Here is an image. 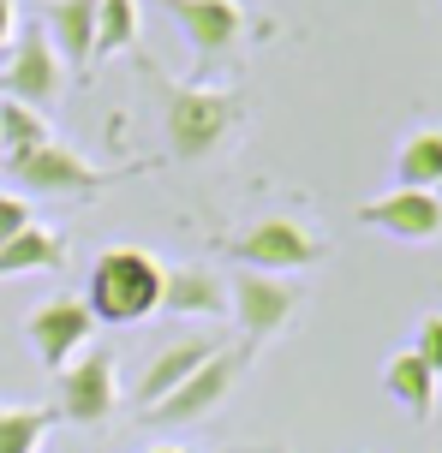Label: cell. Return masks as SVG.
Instances as JSON below:
<instances>
[{
	"instance_id": "cell-1",
	"label": "cell",
	"mask_w": 442,
	"mask_h": 453,
	"mask_svg": "<svg viewBox=\"0 0 442 453\" xmlns=\"http://www.w3.org/2000/svg\"><path fill=\"white\" fill-rule=\"evenodd\" d=\"M162 274L167 263L143 245H114L96 257L90 287H84V304H90L96 322H114V328H132L150 311H162Z\"/></svg>"
},
{
	"instance_id": "cell-2",
	"label": "cell",
	"mask_w": 442,
	"mask_h": 453,
	"mask_svg": "<svg viewBox=\"0 0 442 453\" xmlns=\"http://www.w3.org/2000/svg\"><path fill=\"white\" fill-rule=\"evenodd\" d=\"M239 119V96L233 90H210V84H167L162 96V126H167V150L180 161L210 156L215 143L233 132Z\"/></svg>"
},
{
	"instance_id": "cell-3",
	"label": "cell",
	"mask_w": 442,
	"mask_h": 453,
	"mask_svg": "<svg viewBox=\"0 0 442 453\" xmlns=\"http://www.w3.org/2000/svg\"><path fill=\"white\" fill-rule=\"evenodd\" d=\"M228 257L239 269H257V274H299L323 257V239L299 215H263L257 226H245L228 245Z\"/></svg>"
},
{
	"instance_id": "cell-4",
	"label": "cell",
	"mask_w": 442,
	"mask_h": 453,
	"mask_svg": "<svg viewBox=\"0 0 442 453\" xmlns=\"http://www.w3.org/2000/svg\"><path fill=\"white\" fill-rule=\"evenodd\" d=\"M293 311H299V287H293L287 274L239 269L228 280V317H239V328H245V352L269 346V340L293 322Z\"/></svg>"
},
{
	"instance_id": "cell-5",
	"label": "cell",
	"mask_w": 442,
	"mask_h": 453,
	"mask_svg": "<svg viewBox=\"0 0 442 453\" xmlns=\"http://www.w3.org/2000/svg\"><path fill=\"white\" fill-rule=\"evenodd\" d=\"M120 406V364L114 352L102 346V352H78V358L60 370V382H54V411L66 418V424H108Z\"/></svg>"
},
{
	"instance_id": "cell-6",
	"label": "cell",
	"mask_w": 442,
	"mask_h": 453,
	"mask_svg": "<svg viewBox=\"0 0 442 453\" xmlns=\"http://www.w3.org/2000/svg\"><path fill=\"white\" fill-rule=\"evenodd\" d=\"M0 78H6V96H12V102H24V108H36V113H48L66 96V66H60V54H54L43 24H19Z\"/></svg>"
},
{
	"instance_id": "cell-7",
	"label": "cell",
	"mask_w": 442,
	"mask_h": 453,
	"mask_svg": "<svg viewBox=\"0 0 442 453\" xmlns=\"http://www.w3.org/2000/svg\"><path fill=\"white\" fill-rule=\"evenodd\" d=\"M162 12L180 24L198 72L221 66L233 48L245 42V6L239 0H162Z\"/></svg>"
},
{
	"instance_id": "cell-8",
	"label": "cell",
	"mask_w": 442,
	"mask_h": 453,
	"mask_svg": "<svg viewBox=\"0 0 442 453\" xmlns=\"http://www.w3.org/2000/svg\"><path fill=\"white\" fill-rule=\"evenodd\" d=\"M6 173L19 180V191H43V197H84L102 185V167L66 150V143H36V150H24V156H6Z\"/></svg>"
},
{
	"instance_id": "cell-9",
	"label": "cell",
	"mask_w": 442,
	"mask_h": 453,
	"mask_svg": "<svg viewBox=\"0 0 442 453\" xmlns=\"http://www.w3.org/2000/svg\"><path fill=\"white\" fill-rule=\"evenodd\" d=\"M24 334H30V352L60 376L84 346H90L96 334V317H90V304L84 298H48V304H36L30 311V322H24Z\"/></svg>"
},
{
	"instance_id": "cell-10",
	"label": "cell",
	"mask_w": 442,
	"mask_h": 453,
	"mask_svg": "<svg viewBox=\"0 0 442 453\" xmlns=\"http://www.w3.org/2000/svg\"><path fill=\"white\" fill-rule=\"evenodd\" d=\"M359 221L389 233V239H407V245H430V239H442V197L437 191L395 185L389 197H371V203L359 209Z\"/></svg>"
},
{
	"instance_id": "cell-11",
	"label": "cell",
	"mask_w": 442,
	"mask_h": 453,
	"mask_svg": "<svg viewBox=\"0 0 442 453\" xmlns=\"http://www.w3.org/2000/svg\"><path fill=\"white\" fill-rule=\"evenodd\" d=\"M233 382H239V358L221 346V352H215V358L204 364L191 382H180L162 406H150L143 418H150V424H198V418H210V411L233 394Z\"/></svg>"
},
{
	"instance_id": "cell-12",
	"label": "cell",
	"mask_w": 442,
	"mask_h": 453,
	"mask_svg": "<svg viewBox=\"0 0 442 453\" xmlns=\"http://www.w3.org/2000/svg\"><path fill=\"white\" fill-rule=\"evenodd\" d=\"M215 352H221V340H215V334L167 340L162 352L150 358V370L138 376V406H143V411H150V406H162L167 394H174L180 382H191V376H198V370H204V364H210Z\"/></svg>"
},
{
	"instance_id": "cell-13",
	"label": "cell",
	"mask_w": 442,
	"mask_h": 453,
	"mask_svg": "<svg viewBox=\"0 0 442 453\" xmlns=\"http://www.w3.org/2000/svg\"><path fill=\"white\" fill-rule=\"evenodd\" d=\"M162 311L167 317H228V280L204 263H174L162 274Z\"/></svg>"
},
{
	"instance_id": "cell-14",
	"label": "cell",
	"mask_w": 442,
	"mask_h": 453,
	"mask_svg": "<svg viewBox=\"0 0 442 453\" xmlns=\"http://www.w3.org/2000/svg\"><path fill=\"white\" fill-rule=\"evenodd\" d=\"M43 30L60 66H90L96 60V0H48Z\"/></svg>"
},
{
	"instance_id": "cell-15",
	"label": "cell",
	"mask_w": 442,
	"mask_h": 453,
	"mask_svg": "<svg viewBox=\"0 0 442 453\" xmlns=\"http://www.w3.org/2000/svg\"><path fill=\"white\" fill-rule=\"evenodd\" d=\"M383 388H389V400H395V406H407L413 424H424V418L437 411V370H430L413 346L383 364Z\"/></svg>"
},
{
	"instance_id": "cell-16",
	"label": "cell",
	"mask_w": 442,
	"mask_h": 453,
	"mask_svg": "<svg viewBox=\"0 0 442 453\" xmlns=\"http://www.w3.org/2000/svg\"><path fill=\"white\" fill-rule=\"evenodd\" d=\"M60 263H66V233L60 226H24L19 239L0 245V280L43 274V269H60Z\"/></svg>"
},
{
	"instance_id": "cell-17",
	"label": "cell",
	"mask_w": 442,
	"mask_h": 453,
	"mask_svg": "<svg viewBox=\"0 0 442 453\" xmlns=\"http://www.w3.org/2000/svg\"><path fill=\"white\" fill-rule=\"evenodd\" d=\"M395 180L407 191H437L442 185V126H419L395 150Z\"/></svg>"
},
{
	"instance_id": "cell-18",
	"label": "cell",
	"mask_w": 442,
	"mask_h": 453,
	"mask_svg": "<svg viewBox=\"0 0 442 453\" xmlns=\"http://www.w3.org/2000/svg\"><path fill=\"white\" fill-rule=\"evenodd\" d=\"M138 36H143L138 0H96V54H102V60L138 48Z\"/></svg>"
},
{
	"instance_id": "cell-19",
	"label": "cell",
	"mask_w": 442,
	"mask_h": 453,
	"mask_svg": "<svg viewBox=\"0 0 442 453\" xmlns=\"http://www.w3.org/2000/svg\"><path fill=\"white\" fill-rule=\"evenodd\" d=\"M54 424H60L54 406H0V453H36Z\"/></svg>"
},
{
	"instance_id": "cell-20",
	"label": "cell",
	"mask_w": 442,
	"mask_h": 453,
	"mask_svg": "<svg viewBox=\"0 0 442 453\" xmlns=\"http://www.w3.org/2000/svg\"><path fill=\"white\" fill-rule=\"evenodd\" d=\"M48 119L36 108H24V102H12V96H0V150L6 156H24V150H36V143H48Z\"/></svg>"
},
{
	"instance_id": "cell-21",
	"label": "cell",
	"mask_w": 442,
	"mask_h": 453,
	"mask_svg": "<svg viewBox=\"0 0 442 453\" xmlns=\"http://www.w3.org/2000/svg\"><path fill=\"white\" fill-rule=\"evenodd\" d=\"M24 226H36V221H30V203H24L19 191H0V245L19 239Z\"/></svg>"
},
{
	"instance_id": "cell-22",
	"label": "cell",
	"mask_w": 442,
	"mask_h": 453,
	"mask_svg": "<svg viewBox=\"0 0 442 453\" xmlns=\"http://www.w3.org/2000/svg\"><path fill=\"white\" fill-rule=\"evenodd\" d=\"M413 352H419V358H424V364H430V370L442 376V311L419 322V340H413Z\"/></svg>"
},
{
	"instance_id": "cell-23",
	"label": "cell",
	"mask_w": 442,
	"mask_h": 453,
	"mask_svg": "<svg viewBox=\"0 0 442 453\" xmlns=\"http://www.w3.org/2000/svg\"><path fill=\"white\" fill-rule=\"evenodd\" d=\"M12 36H19V0H0V60L12 54Z\"/></svg>"
},
{
	"instance_id": "cell-24",
	"label": "cell",
	"mask_w": 442,
	"mask_h": 453,
	"mask_svg": "<svg viewBox=\"0 0 442 453\" xmlns=\"http://www.w3.org/2000/svg\"><path fill=\"white\" fill-rule=\"evenodd\" d=\"M150 453H191V448H174V441H167V448H150Z\"/></svg>"
},
{
	"instance_id": "cell-25",
	"label": "cell",
	"mask_w": 442,
	"mask_h": 453,
	"mask_svg": "<svg viewBox=\"0 0 442 453\" xmlns=\"http://www.w3.org/2000/svg\"><path fill=\"white\" fill-rule=\"evenodd\" d=\"M0 96H6V78H0Z\"/></svg>"
},
{
	"instance_id": "cell-26",
	"label": "cell",
	"mask_w": 442,
	"mask_h": 453,
	"mask_svg": "<svg viewBox=\"0 0 442 453\" xmlns=\"http://www.w3.org/2000/svg\"><path fill=\"white\" fill-rule=\"evenodd\" d=\"M437 197H442V185H437Z\"/></svg>"
}]
</instances>
